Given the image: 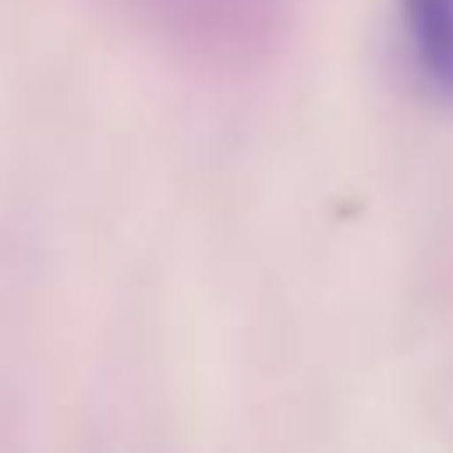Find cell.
Returning a JSON list of instances; mask_svg holds the SVG:
<instances>
[{"instance_id": "6da1fadb", "label": "cell", "mask_w": 453, "mask_h": 453, "mask_svg": "<svg viewBox=\"0 0 453 453\" xmlns=\"http://www.w3.org/2000/svg\"><path fill=\"white\" fill-rule=\"evenodd\" d=\"M395 44L414 88L453 112V0H395Z\"/></svg>"}]
</instances>
